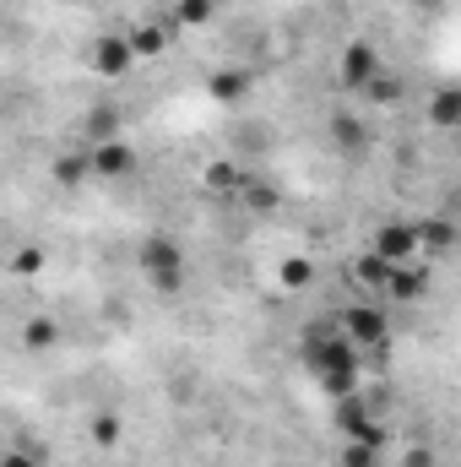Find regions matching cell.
I'll use <instances>...</instances> for the list:
<instances>
[{"label":"cell","instance_id":"6da1fadb","mask_svg":"<svg viewBox=\"0 0 461 467\" xmlns=\"http://www.w3.org/2000/svg\"><path fill=\"white\" fill-rule=\"evenodd\" d=\"M304 364L315 369V380L326 386V397H353L358 391V343L343 327H315L304 332Z\"/></svg>","mask_w":461,"mask_h":467},{"label":"cell","instance_id":"7a4b0ae2","mask_svg":"<svg viewBox=\"0 0 461 467\" xmlns=\"http://www.w3.org/2000/svg\"><path fill=\"white\" fill-rule=\"evenodd\" d=\"M136 261H141V277L152 283V288H179V277H185V250L169 239V234H147L141 239V250H136Z\"/></svg>","mask_w":461,"mask_h":467},{"label":"cell","instance_id":"3957f363","mask_svg":"<svg viewBox=\"0 0 461 467\" xmlns=\"http://www.w3.org/2000/svg\"><path fill=\"white\" fill-rule=\"evenodd\" d=\"M343 332L358 343V348H380L385 337H391V327H385V310L380 305H353L343 316Z\"/></svg>","mask_w":461,"mask_h":467},{"label":"cell","instance_id":"277c9868","mask_svg":"<svg viewBox=\"0 0 461 467\" xmlns=\"http://www.w3.org/2000/svg\"><path fill=\"white\" fill-rule=\"evenodd\" d=\"M374 77H380V55H374V44L353 38V44L343 49V88L347 93H364Z\"/></svg>","mask_w":461,"mask_h":467},{"label":"cell","instance_id":"5b68a950","mask_svg":"<svg viewBox=\"0 0 461 467\" xmlns=\"http://www.w3.org/2000/svg\"><path fill=\"white\" fill-rule=\"evenodd\" d=\"M130 60H136V44L119 38V33H109V38L93 44V71H98V77H119V71H130Z\"/></svg>","mask_w":461,"mask_h":467},{"label":"cell","instance_id":"8992f818","mask_svg":"<svg viewBox=\"0 0 461 467\" xmlns=\"http://www.w3.org/2000/svg\"><path fill=\"white\" fill-rule=\"evenodd\" d=\"M424 244V234L407 229V223H396V229H380V239H374V255H385L391 266H407V255Z\"/></svg>","mask_w":461,"mask_h":467},{"label":"cell","instance_id":"52a82bcc","mask_svg":"<svg viewBox=\"0 0 461 467\" xmlns=\"http://www.w3.org/2000/svg\"><path fill=\"white\" fill-rule=\"evenodd\" d=\"M93 169H98V174H130L136 158H130L125 141H93Z\"/></svg>","mask_w":461,"mask_h":467},{"label":"cell","instance_id":"ba28073f","mask_svg":"<svg viewBox=\"0 0 461 467\" xmlns=\"http://www.w3.org/2000/svg\"><path fill=\"white\" fill-rule=\"evenodd\" d=\"M429 119H435V125H446V130H461V88L435 93V99H429Z\"/></svg>","mask_w":461,"mask_h":467},{"label":"cell","instance_id":"9c48e42d","mask_svg":"<svg viewBox=\"0 0 461 467\" xmlns=\"http://www.w3.org/2000/svg\"><path fill=\"white\" fill-rule=\"evenodd\" d=\"M310 277H315V266H310V261H299V255H293V261H282V288H304Z\"/></svg>","mask_w":461,"mask_h":467},{"label":"cell","instance_id":"30bf717a","mask_svg":"<svg viewBox=\"0 0 461 467\" xmlns=\"http://www.w3.org/2000/svg\"><path fill=\"white\" fill-rule=\"evenodd\" d=\"M207 11H212V0H179V5H174V16H179V22H190V27H201V22H207Z\"/></svg>","mask_w":461,"mask_h":467},{"label":"cell","instance_id":"8fae6325","mask_svg":"<svg viewBox=\"0 0 461 467\" xmlns=\"http://www.w3.org/2000/svg\"><path fill=\"white\" fill-rule=\"evenodd\" d=\"M332 130H337V141H343V147H364V125H358V119L337 115V119H332Z\"/></svg>","mask_w":461,"mask_h":467},{"label":"cell","instance_id":"7c38bea8","mask_svg":"<svg viewBox=\"0 0 461 467\" xmlns=\"http://www.w3.org/2000/svg\"><path fill=\"white\" fill-rule=\"evenodd\" d=\"M93 435H98V446H115L119 424H115V419H98V424H93Z\"/></svg>","mask_w":461,"mask_h":467},{"label":"cell","instance_id":"4fadbf2b","mask_svg":"<svg viewBox=\"0 0 461 467\" xmlns=\"http://www.w3.org/2000/svg\"><path fill=\"white\" fill-rule=\"evenodd\" d=\"M239 88H244V82H239V77H212V93H218V99H233V93H239Z\"/></svg>","mask_w":461,"mask_h":467},{"label":"cell","instance_id":"5bb4252c","mask_svg":"<svg viewBox=\"0 0 461 467\" xmlns=\"http://www.w3.org/2000/svg\"><path fill=\"white\" fill-rule=\"evenodd\" d=\"M0 467H44V462H38V457H27V451H11Z\"/></svg>","mask_w":461,"mask_h":467},{"label":"cell","instance_id":"9a60e30c","mask_svg":"<svg viewBox=\"0 0 461 467\" xmlns=\"http://www.w3.org/2000/svg\"><path fill=\"white\" fill-rule=\"evenodd\" d=\"M38 261H44V255H38V250H22V255H16V272H33V266H38Z\"/></svg>","mask_w":461,"mask_h":467},{"label":"cell","instance_id":"2e32d148","mask_svg":"<svg viewBox=\"0 0 461 467\" xmlns=\"http://www.w3.org/2000/svg\"><path fill=\"white\" fill-rule=\"evenodd\" d=\"M413 5H446V0H413Z\"/></svg>","mask_w":461,"mask_h":467}]
</instances>
